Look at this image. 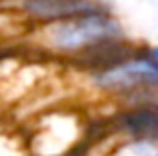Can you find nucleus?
<instances>
[{
    "label": "nucleus",
    "mask_w": 158,
    "mask_h": 156,
    "mask_svg": "<svg viewBox=\"0 0 158 156\" xmlns=\"http://www.w3.org/2000/svg\"><path fill=\"white\" fill-rule=\"evenodd\" d=\"M84 80L90 90L110 98L114 104H120L124 98L132 96L138 90L158 84V68L148 58L144 44H138L136 50L126 58L86 72Z\"/></svg>",
    "instance_id": "2"
},
{
    "label": "nucleus",
    "mask_w": 158,
    "mask_h": 156,
    "mask_svg": "<svg viewBox=\"0 0 158 156\" xmlns=\"http://www.w3.org/2000/svg\"><path fill=\"white\" fill-rule=\"evenodd\" d=\"M108 156H158V142L146 138H118Z\"/></svg>",
    "instance_id": "6"
},
{
    "label": "nucleus",
    "mask_w": 158,
    "mask_h": 156,
    "mask_svg": "<svg viewBox=\"0 0 158 156\" xmlns=\"http://www.w3.org/2000/svg\"><path fill=\"white\" fill-rule=\"evenodd\" d=\"M144 50H146L148 58H150L152 62L156 64V68H158V42L156 44H144Z\"/></svg>",
    "instance_id": "8"
},
{
    "label": "nucleus",
    "mask_w": 158,
    "mask_h": 156,
    "mask_svg": "<svg viewBox=\"0 0 158 156\" xmlns=\"http://www.w3.org/2000/svg\"><path fill=\"white\" fill-rule=\"evenodd\" d=\"M32 40L40 50L70 62L108 44L132 40L126 24L112 8L32 26Z\"/></svg>",
    "instance_id": "1"
},
{
    "label": "nucleus",
    "mask_w": 158,
    "mask_h": 156,
    "mask_svg": "<svg viewBox=\"0 0 158 156\" xmlns=\"http://www.w3.org/2000/svg\"><path fill=\"white\" fill-rule=\"evenodd\" d=\"M16 10L32 26H44L78 14L112 8L106 0H22L16 4Z\"/></svg>",
    "instance_id": "4"
},
{
    "label": "nucleus",
    "mask_w": 158,
    "mask_h": 156,
    "mask_svg": "<svg viewBox=\"0 0 158 156\" xmlns=\"http://www.w3.org/2000/svg\"><path fill=\"white\" fill-rule=\"evenodd\" d=\"M84 134V120L70 108L46 112L28 138L30 156H68Z\"/></svg>",
    "instance_id": "3"
},
{
    "label": "nucleus",
    "mask_w": 158,
    "mask_h": 156,
    "mask_svg": "<svg viewBox=\"0 0 158 156\" xmlns=\"http://www.w3.org/2000/svg\"><path fill=\"white\" fill-rule=\"evenodd\" d=\"M2 4H12V6H16L18 2H22V0H0Z\"/></svg>",
    "instance_id": "9"
},
{
    "label": "nucleus",
    "mask_w": 158,
    "mask_h": 156,
    "mask_svg": "<svg viewBox=\"0 0 158 156\" xmlns=\"http://www.w3.org/2000/svg\"><path fill=\"white\" fill-rule=\"evenodd\" d=\"M108 130L116 138H146L158 142V106H116L108 120Z\"/></svg>",
    "instance_id": "5"
},
{
    "label": "nucleus",
    "mask_w": 158,
    "mask_h": 156,
    "mask_svg": "<svg viewBox=\"0 0 158 156\" xmlns=\"http://www.w3.org/2000/svg\"><path fill=\"white\" fill-rule=\"evenodd\" d=\"M0 156H30L28 142L20 140L10 130L0 128Z\"/></svg>",
    "instance_id": "7"
}]
</instances>
